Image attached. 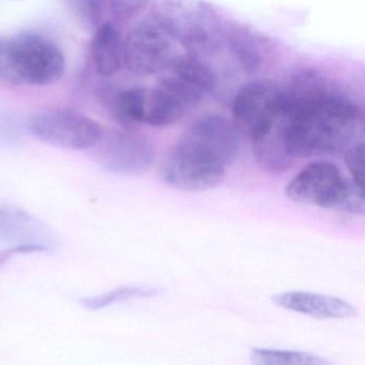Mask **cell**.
<instances>
[{
	"mask_svg": "<svg viewBox=\"0 0 365 365\" xmlns=\"http://www.w3.org/2000/svg\"><path fill=\"white\" fill-rule=\"evenodd\" d=\"M232 54L247 74H256L262 67V57L256 40L247 31H236L228 36Z\"/></svg>",
	"mask_w": 365,
	"mask_h": 365,
	"instance_id": "18",
	"label": "cell"
},
{
	"mask_svg": "<svg viewBox=\"0 0 365 365\" xmlns=\"http://www.w3.org/2000/svg\"><path fill=\"white\" fill-rule=\"evenodd\" d=\"M72 16L87 29L101 24L106 0H63Z\"/></svg>",
	"mask_w": 365,
	"mask_h": 365,
	"instance_id": "20",
	"label": "cell"
},
{
	"mask_svg": "<svg viewBox=\"0 0 365 365\" xmlns=\"http://www.w3.org/2000/svg\"><path fill=\"white\" fill-rule=\"evenodd\" d=\"M93 150L96 163L110 174L138 176L150 168L155 161V148L144 136L131 129L102 130Z\"/></svg>",
	"mask_w": 365,
	"mask_h": 365,
	"instance_id": "5",
	"label": "cell"
},
{
	"mask_svg": "<svg viewBox=\"0 0 365 365\" xmlns=\"http://www.w3.org/2000/svg\"><path fill=\"white\" fill-rule=\"evenodd\" d=\"M225 168L205 151L179 140L162 163L161 178L176 189L205 191L223 181Z\"/></svg>",
	"mask_w": 365,
	"mask_h": 365,
	"instance_id": "7",
	"label": "cell"
},
{
	"mask_svg": "<svg viewBox=\"0 0 365 365\" xmlns=\"http://www.w3.org/2000/svg\"><path fill=\"white\" fill-rule=\"evenodd\" d=\"M91 59L96 72L110 78L120 71L123 61V40L112 22L101 23L91 40Z\"/></svg>",
	"mask_w": 365,
	"mask_h": 365,
	"instance_id": "13",
	"label": "cell"
},
{
	"mask_svg": "<svg viewBox=\"0 0 365 365\" xmlns=\"http://www.w3.org/2000/svg\"><path fill=\"white\" fill-rule=\"evenodd\" d=\"M344 153V161L351 175V180L364 189V144L354 143Z\"/></svg>",
	"mask_w": 365,
	"mask_h": 365,
	"instance_id": "22",
	"label": "cell"
},
{
	"mask_svg": "<svg viewBox=\"0 0 365 365\" xmlns=\"http://www.w3.org/2000/svg\"><path fill=\"white\" fill-rule=\"evenodd\" d=\"M0 241L36 247L40 253L52 252L59 243L54 230L43 221L7 204H0Z\"/></svg>",
	"mask_w": 365,
	"mask_h": 365,
	"instance_id": "10",
	"label": "cell"
},
{
	"mask_svg": "<svg viewBox=\"0 0 365 365\" xmlns=\"http://www.w3.org/2000/svg\"><path fill=\"white\" fill-rule=\"evenodd\" d=\"M40 253L39 250L29 245H11L8 249L0 251V267H3L10 258L18 254Z\"/></svg>",
	"mask_w": 365,
	"mask_h": 365,
	"instance_id": "25",
	"label": "cell"
},
{
	"mask_svg": "<svg viewBox=\"0 0 365 365\" xmlns=\"http://www.w3.org/2000/svg\"><path fill=\"white\" fill-rule=\"evenodd\" d=\"M9 44L19 85L48 86L63 78L65 55L52 40L38 34L25 33L9 39Z\"/></svg>",
	"mask_w": 365,
	"mask_h": 365,
	"instance_id": "4",
	"label": "cell"
},
{
	"mask_svg": "<svg viewBox=\"0 0 365 365\" xmlns=\"http://www.w3.org/2000/svg\"><path fill=\"white\" fill-rule=\"evenodd\" d=\"M161 294L157 288L138 287V286H123L108 290L97 296L88 297L83 299L81 302L86 309L91 311L106 309L116 303L125 302L132 299L149 298Z\"/></svg>",
	"mask_w": 365,
	"mask_h": 365,
	"instance_id": "19",
	"label": "cell"
},
{
	"mask_svg": "<svg viewBox=\"0 0 365 365\" xmlns=\"http://www.w3.org/2000/svg\"><path fill=\"white\" fill-rule=\"evenodd\" d=\"M177 41L168 23L160 14H153L138 22L123 40L125 65L135 76H155L178 56Z\"/></svg>",
	"mask_w": 365,
	"mask_h": 365,
	"instance_id": "3",
	"label": "cell"
},
{
	"mask_svg": "<svg viewBox=\"0 0 365 365\" xmlns=\"http://www.w3.org/2000/svg\"><path fill=\"white\" fill-rule=\"evenodd\" d=\"M328 93L326 83L318 72L309 69L299 71L284 89L286 110L292 116L313 106Z\"/></svg>",
	"mask_w": 365,
	"mask_h": 365,
	"instance_id": "15",
	"label": "cell"
},
{
	"mask_svg": "<svg viewBox=\"0 0 365 365\" xmlns=\"http://www.w3.org/2000/svg\"><path fill=\"white\" fill-rule=\"evenodd\" d=\"M227 166L240 149L239 131L232 121L220 115H204L191 123L180 138Z\"/></svg>",
	"mask_w": 365,
	"mask_h": 365,
	"instance_id": "9",
	"label": "cell"
},
{
	"mask_svg": "<svg viewBox=\"0 0 365 365\" xmlns=\"http://www.w3.org/2000/svg\"><path fill=\"white\" fill-rule=\"evenodd\" d=\"M29 131L51 146L67 150H91L101 136L102 128L81 113L53 110L33 117Z\"/></svg>",
	"mask_w": 365,
	"mask_h": 365,
	"instance_id": "8",
	"label": "cell"
},
{
	"mask_svg": "<svg viewBox=\"0 0 365 365\" xmlns=\"http://www.w3.org/2000/svg\"><path fill=\"white\" fill-rule=\"evenodd\" d=\"M159 86L163 87L164 89L173 93L177 99L180 100L187 106V110L198 106L204 97V93L190 86L176 76L161 78Z\"/></svg>",
	"mask_w": 365,
	"mask_h": 365,
	"instance_id": "21",
	"label": "cell"
},
{
	"mask_svg": "<svg viewBox=\"0 0 365 365\" xmlns=\"http://www.w3.org/2000/svg\"><path fill=\"white\" fill-rule=\"evenodd\" d=\"M187 110V106L163 87L144 89L143 123L168 127L180 121Z\"/></svg>",
	"mask_w": 365,
	"mask_h": 365,
	"instance_id": "14",
	"label": "cell"
},
{
	"mask_svg": "<svg viewBox=\"0 0 365 365\" xmlns=\"http://www.w3.org/2000/svg\"><path fill=\"white\" fill-rule=\"evenodd\" d=\"M360 121V110L351 100L328 93L313 106L292 115L286 150L292 160L343 153L351 146Z\"/></svg>",
	"mask_w": 365,
	"mask_h": 365,
	"instance_id": "1",
	"label": "cell"
},
{
	"mask_svg": "<svg viewBox=\"0 0 365 365\" xmlns=\"http://www.w3.org/2000/svg\"><path fill=\"white\" fill-rule=\"evenodd\" d=\"M0 83L19 85L12 67L9 39L0 38Z\"/></svg>",
	"mask_w": 365,
	"mask_h": 365,
	"instance_id": "24",
	"label": "cell"
},
{
	"mask_svg": "<svg viewBox=\"0 0 365 365\" xmlns=\"http://www.w3.org/2000/svg\"><path fill=\"white\" fill-rule=\"evenodd\" d=\"M285 110L284 89L274 81L256 80L243 85L232 103L234 125L250 140L268 129Z\"/></svg>",
	"mask_w": 365,
	"mask_h": 365,
	"instance_id": "6",
	"label": "cell"
},
{
	"mask_svg": "<svg viewBox=\"0 0 365 365\" xmlns=\"http://www.w3.org/2000/svg\"><path fill=\"white\" fill-rule=\"evenodd\" d=\"M175 76L200 93H211L217 85L212 69L204 61L190 55H178L172 63Z\"/></svg>",
	"mask_w": 365,
	"mask_h": 365,
	"instance_id": "16",
	"label": "cell"
},
{
	"mask_svg": "<svg viewBox=\"0 0 365 365\" xmlns=\"http://www.w3.org/2000/svg\"><path fill=\"white\" fill-rule=\"evenodd\" d=\"M285 194L299 204L364 215V189L346 178L330 162L307 164L287 183Z\"/></svg>",
	"mask_w": 365,
	"mask_h": 365,
	"instance_id": "2",
	"label": "cell"
},
{
	"mask_svg": "<svg viewBox=\"0 0 365 365\" xmlns=\"http://www.w3.org/2000/svg\"><path fill=\"white\" fill-rule=\"evenodd\" d=\"M271 300L277 307L320 319H348L358 315L356 307L347 301L314 292H279Z\"/></svg>",
	"mask_w": 365,
	"mask_h": 365,
	"instance_id": "11",
	"label": "cell"
},
{
	"mask_svg": "<svg viewBox=\"0 0 365 365\" xmlns=\"http://www.w3.org/2000/svg\"><path fill=\"white\" fill-rule=\"evenodd\" d=\"M290 119L292 115L285 108L279 118L268 129L252 138L254 157L264 170L269 172H283L292 165L294 160L286 150V136Z\"/></svg>",
	"mask_w": 365,
	"mask_h": 365,
	"instance_id": "12",
	"label": "cell"
},
{
	"mask_svg": "<svg viewBox=\"0 0 365 365\" xmlns=\"http://www.w3.org/2000/svg\"><path fill=\"white\" fill-rule=\"evenodd\" d=\"M115 20L129 22L140 16L150 3V0H108Z\"/></svg>",
	"mask_w": 365,
	"mask_h": 365,
	"instance_id": "23",
	"label": "cell"
},
{
	"mask_svg": "<svg viewBox=\"0 0 365 365\" xmlns=\"http://www.w3.org/2000/svg\"><path fill=\"white\" fill-rule=\"evenodd\" d=\"M252 362L260 365H327L329 361L315 354L292 350L255 348L250 354Z\"/></svg>",
	"mask_w": 365,
	"mask_h": 365,
	"instance_id": "17",
	"label": "cell"
}]
</instances>
